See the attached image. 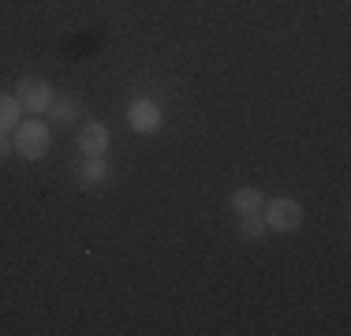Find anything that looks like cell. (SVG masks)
Wrapping results in <instances>:
<instances>
[{"label":"cell","mask_w":351,"mask_h":336,"mask_svg":"<svg viewBox=\"0 0 351 336\" xmlns=\"http://www.w3.org/2000/svg\"><path fill=\"white\" fill-rule=\"evenodd\" d=\"M12 154H15V146H12V134H0V161H8Z\"/></svg>","instance_id":"11"},{"label":"cell","mask_w":351,"mask_h":336,"mask_svg":"<svg viewBox=\"0 0 351 336\" xmlns=\"http://www.w3.org/2000/svg\"><path fill=\"white\" fill-rule=\"evenodd\" d=\"M128 123H131V131H138V134H157L161 131V108L149 97H138V101H131V108H128Z\"/></svg>","instance_id":"4"},{"label":"cell","mask_w":351,"mask_h":336,"mask_svg":"<svg viewBox=\"0 0 351 336\" xmlns=\"http://www.w3.org/2000/svg\"><path fill=\"white\" fill-rule=\"evenodd\" d=\"M79 149H82L86 157H105V149H108V128H105V123H97V120L82 123V131H79Z\"/></svg>","instance_id":"5"},{"label":"cell","mask_w":351,"mask_h":336,"mask_svg":"<svg viewBox=\"0 0 351 336\" xmlns=\"http://www.w3.org/2000/svg\"><path fill=\"white\" fill-rule=\"evenodd\" d=\"M12 146L27 161H41L49 154V128L41 120H19V128L12 131Z\"/></svg>","instance_id":"1"},{"label":"cell","mask_w":351,"mask_h":336,"mask_svg":"<svg viewBox=\"0 0 351 336\" xmlns=\"http://www.w3.org/2000/svg\"><path fill=\"white\" fill-rule=\"evenodd\" d=\"M265 232H269V224H265V217H262V213H243V217H239V239L258 243Z\"/></svg>","instance_id":"8"},{"label":"cell","mask_w":351,"mask_h":336,"mask_svg":"<svg viewBox=\"0 0 351 336\" xmlns=\"http://www.w3.org/2000/svg\"><path fill=\"white\" fill-rule=\"evenodd\" d=\"M82 183H86V187H90V183H101L105 180V176H108V165L101 161V157H86V165H82Z\"/></svg>","instance_id":"9"},{"label":"cell","mask_w":351,"mask_h":336,"mask_svg":"<svg viewBox=\"0 0 351 336\" xmlns=\"http://www.w3.org/2000/svg\"><path fill=\"white\" fill-rule=\"evenodd\" d=\"M262 217H265V224H269L273 232H295L306 213H303V206H299L295 198H273V202H265Z\"/></svg>","instance_id":"2"},{"label":"cell","mask_w":351,"mask_h":336,"mask_svg":"<svg viewBox=\"0 0 351 336\" xmlns=\"http://www.w3.org/2000/svg\"><path fill=\"white\" fill-rule=\"evenodd\" d=\"M232 209H236L239 217H243V213H262V209H265V195L258 187H239L236 195H232Z\"/></svg>","instance_id":"6"},{"label":"cell","mask_w":351,"mask_h":336,"mask_svg":"<svg viewBox=\"0 0 351 336\" xmlns=\"http://www.w3.org/2000/svg\"><path fill=\"white\" fill-rule=\"evenodd\" d=\"M19 120H23V105H19V97L0 94V134H12L15 128H19Z\"/></svg>","instance_id":"7"},{"label":"cell","mask_w":351,"mask_h":336,"mask_svg":"<svg viewBox=\"0 0 351 336\" xmlns=\"http://www.w3.org/2000/svg\"><path fill=\"white\" fill-rule=\"evenodd\" d=\"M19 105L27 108L30 116H41V112H49L53 108V101H56V94H53V86H49L45 79H19Z\"/></svg>","instance_id":"3"},{"label":"cell","mask_w":351,"mask_h":336,"mask_svg":"<svg viewBox=\"0 0 351 336\" xmlns=\"http://www.w3.org/2000/svg\"><path fill=\"white\" fill-rule=\"evenodd\" d=\"M49 112H53V120L56 123H75L79 120V108H75V101H53V108H49Z\"/></svg>","instance_id":"10"}]
</instances>
